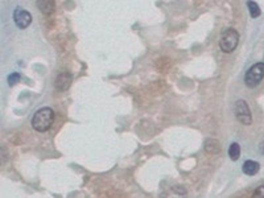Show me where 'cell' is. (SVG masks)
Listing matches in <instances>:
<instances>
[{
  "mask_svg": "<svg viewBox=\"0 0 264 198\" xmlns=\"http://www.w3.org/2000/svg\"><path fill=\"white\" fill-rule=\"evenodd\" d=\"M54 122V112L49 107H42L37 110L32 118V127L37 132L48 131Z\"/></svg>",
  "mask_w": 264,
  "mask_h": 198,
  "instance_id": "1",
  "label": "cell"
},
{
  "mask_svg": "<svg viewBox=\"0 0 264 198\" xmlns=\"http://www.w3.org/2000/svg\"><path fill=\"white\" fill-rule=\"evenodd\" d=\"M239 42V34L238 32L232 28H228L222 33L220 40V50L224 52V53H231L234 52L235 48L238 46Z\"/></svg>",
  "mask_w": 264,
  "mask_h": 198,
  "instance_id": "2",
  "label": "cell"
},
{
  "mask_svg": "<svg viewBox=\"0 0 264 198\" xmlns=\"http://www.w3.org/2000/svg\"><path fill=\"white\" fill-rule=\"evenodd\" d=\"M264 78V62H258L247 70L244 82L248 88H256Z\"/></svg>",
  "mask_w": 264,
  "mask_h": 198,
  "instance_id": "3",
  "label": "cell"
},
{
  "mask_svg": "<svg viewBox=\"0 0 264 198\" xmlns=\"http://www.w3.org/2000/svg\"><path fill=\"white\" fill-rule=\"evenodd\" d=\"M234 111L235 116H236V119L242 124L250 126L252 123V115H251V111L248 108V104L244 100H238V102L235 103Z\"/></svg>",
  "mask_w": 264,
  "mask_h": 198,
  "instance_id": "4",
  "label": "cell"
},
{
  "mask_svg": "<svg viewBox=\"0 0 264 198\" xmlns=\"http://www.w3.org/2000/svg\"><path fill=\"white\" fill-rule=\"evenodd\" d=\"M14 22L20 30H26L32 22V15L28 11H26L24 8L18 7L14 11Z\"/></svg>",
  "mask_w": 264,
  "mask_h": 198,
  "instance_id": "5",
  "label": "cell"
},
{
  "mask_svg": "<svg viewBox=\"0 0 264 198\" xmlns=\"http://www.w3.org/2000/svg\"><path fill=\"white\" fill-rule=\"evenodd\" d=\"M72 81H73L72 74L68 73V72H62L61 74H58V77L56 78L54 86L58 92H65V90H68L70 88Z\"/></svg>",
  "mask_w": 264,
  "mask_h": 198,
  "instance_id": "6",
  "label": "cell"
},
{
  "mask_svg": "<svg viewBox=\"0 0 264 198\" xmlns=\"http://www.w3.org/2000/svg\"><path fill=\"white\" fill-rule=\"evenodd\" d=\"M162 198H186V190L182 186H172L162 194Z\"/></svg>",
  "mask_w": 264,
  "mask_h": 198,
  "instance_id": "7",
  "label": "cell"
},
{
  "mask_svg": "<svg viewBox=\"0 0 264 198\" xmlns=\"http://www.w3.org/2000/svg\"><path fill=\"white\" fill-rule=\"evenodd\" d=\"M243 173H246L247 176H254V174H256L259 172V169H260V164L258 162H254V160H247L242 166Z\"/></svg>",
  "mask_w": 264,
  "mask_h": 198,
  "instance_id": "8",
  "label": "cell"
},
{
  "mask_svg": "<svg viewBox=\"0 0 264 198\" xmlns=\"http://www.w3.org/2000/svg\"><path fill=\"white\" fill-rule=\"evenodd\" d=\"M37 7H38V10H40L42 14H45V15H50V14L54 12L56 3L54 2H52V0H38V2H37Z\"/></svg>",
  "mask_w": 264,
  "mask_h": 198,
  "instance_id": "9",
  "label": "cell"
},
{
  "mask_svg": "<svg viewBox=\"0 0 264 198\" xmlns=\"http://www.w3.org/2000/svg\"><path fill=\"white\" fill-rule=\"evenodd\" d=\"M220 143H218V140H216V139L206 140L205 150L208 152V154H218V152H220Z\"/></svg>",
  "mask_w": 264,
  "mask_h": 198,
  "instance_id": "10",
  "label": "cell"
},
{
  "mask_svg": "<svg viewBox=\"0 0 264 198\" xmlns=\"http://www.w3.org/2000/svg\"><path fill=\"white\" fill-rule=\"evenodd\" d=\"M228 156H230L231 160L236 162L240 156V147H239L238 143H232L228 148Z\"/></svg>",
  "mask_w": 264,
  "mask_h": 198,
  "instance_id": "11",
  "label": "cell"
},
{
  "mask_svg": "<svg viewBox=\"0 0 264 198\" xmlns=\"http://www.w3.org/2000/svg\"><path fill=\"white\" fill-rule=\"evenodd\" d=\"M247 7H248L250 10V15L252 16L254 18L260 16V8H259L258 3H255V2H248V3H247Z\"/></svg>",
  "mask_w": 264,
  "mask_h": 198,
  "instance_id": "12",
  "label": "cell"
},
{
  "mask_svg": "<svg viewBox=\"0 0 264 198\" xmlns=\"http://www.w3.org/2000/svg\"><path fill=\"white\" fill-rule=\"evenodd\" d=\"M18 81H20V74L18 73H14L8 77V84H10V86H14V84H18Z\"/></svg>",
  "mask_w": 264,
  "mask_h": 198,
  "instance_id": "13",
  "label": "cell"
},
{
  "mask_svg": "<svg viewBox=\"0 0 264 198\" xmlns=\"http://www.w3.org/2000/svg\"><path fill=\"white\" fill-rule=\"evenodd\" d=\"M252 198H264V185L256 188L252 193Z\"/></svg>",
  "mask_w": 264,
  "mask_h": 198,
  "instance_id": "14",
  "label": "cell"
},
{
  "mask_svg": "<svg viewBox=\"0 0 264 198\" xmlns=\"http://www.w3.org/2000/svg\"><path fill=\"white\" fill-rule=\"evenodd\" d=\"M260 152L262 154H264V143L260 144Z\"/></svg>",
  "mask_w": 264,
  "mask_h": 198,
  "instance_id": "15",
  "label": "cell"
}]
</instances>
